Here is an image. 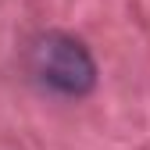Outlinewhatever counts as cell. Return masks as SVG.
I'll return each instance as SVG.
<instances>
[{"label": "cell", "mask_w": 150, "mask_h": 150, "mask_svg": "<svg viewBox=\"0 0 150 150\" xmlns=\"http://www.w3.org/2000/svg\"><path fill=\"white\" fill-rule=\"evenodd\" d=\"M29 68L57 97H86L97 86V61L82 40L68 32H43L29 47Z\"/></svg>", "instance_id": "obj_1"}]
</instances>
